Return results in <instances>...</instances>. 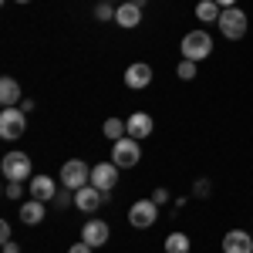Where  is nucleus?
<instances>
[{"label": "nucleus", "instance_id": "1", "mask_svg": "<svg viewBox=\"0 0 253 253\" xmlns=\"http://www.w3.org/2000/svg\"><path fill=\"white\" fill-rule=\"evenodd\" d=\"M0 172H3L7 182H31L34 162H31V156H24V152H7L3 162H0Z\"/></svg>", "mask_w": 253, "mask_h": 253}, {"label": "nucleus", "instance_id": "2", "mask_svg": "<svg viewBox=\"0 0 253 253\" xmlns=\"http://www.w3.org/2000/svg\"><path fill=\"white\" fill-rule=\"evenodd\" d=\"M213 54V38H210V31H189V34H182V58L189 61H203Z\"/></svg>", "mask_w": 253, "mask_h": 253}, {"label": "nucleus", "instance_id": "3", "mask_svg": "<svg viewBox=\"0 0 253 253\" xmlns=\"http://www.w3.org/2000/svg\"><path fill=\"white\" fill-rule=\"evenodd\" d=\"M27 132V112L24 108H3L0 112V135L7 138V142H14V138H20Z\"/></svg>", "mask_w": 253, "mask_h": 253}, {"label": "nucleus", "instance_id": "4", "mask_svg": "<svg viewBox=\"0 0 253 253\" xmlns=\"http://www.w3.org/2000/svg\"><path fill=\"white\" fill-rule=\"evenodd\" d=\"M88 182H91V169H88L81 159H71V162L61 166V186H64V189L78 193L81 186H88Z\"/></svg>", "mask_w": 253, "mask_h": 253}, {"label": "nucleus", "instance_id": "5", "mask_svg": "<svg viewBox=\"0 0 253 253\" xmlns=\"http://www.w3.org/2000/svg\"><path fill=\"white\" fill-rule=\"evenodd\" d=\"M138 159H142V149H138V142L132 135L118 138L115 145H112V162H115L118 169H132V166H138Z\"/></svg>", "mask_w": 253, "mask_h": 253}, {"label": "nucleus", "instance_id": "6", "mask_svg": "<svg viewBox=\"0 0 253 253\" xmlns=\"http://www.w3.org/2000/svg\"><path fill=\"white\" fill-rule=\"evenodd\" d=\"M219 31H223V38L240 41L247 34V14H243L240 7H223V14H219Z\"/></svg>", "mask_w": 253, "mask_h": 253}, {"label": "nucleus", "instance_id": "7", "mask_svg": "<svg viewBox=\"0 0 253 253\" xmlns=\"http://www.w3.org/2000/svg\"><path fill=\"white\" fill-rule=\"evenodd\" d=\"M156 219H159V203H156V199H138V203H132V210H128V223H132L135 230H149Z\"/></svg>", "mask_w": 253, "mask_h": 253}, {"label": "nucleus", "instance_id": "8", "mask_svg": "<svg viewBox=\"0 0 253 253\" xmlns=\"http://www.w3.org/2000/svg\"><path fill=\"white\" fill-rule=\"evenodd\" d=\"M108 199V193H101L98 186H81L78 193H75V206H78L81 213H95V210H101V203Z\"/></svg>", "mask_w": 253, "mask_h": 253}, {"label": "nucleus", "instance_id": "9", "mask_svg": "<svg viewBox=\"0 0 253 253\" xmlns=\"http://www.w3.org/2000/svg\"><path fill=\"white\" fill-rule=\"evenodd\" d=\"M118 182V166L115 162H98L91 166V186H98L101 193H112Z\"/></svg>", "mask_w": 253, "mask_h": 253}, {"label": "nucleus", "instance_id": "10", "mask_svg": "<svg viewBox=\"0 0 253 253\" xmlns=\"http://www.w3.org/2000/svg\"><path fill=\"white\" fill-rule=\"evenodd\" d=\"M27 189H31V199H41V203H51V199L58 196V182H54L51 175H31Z\"/></svg>", "mask_w": 253, "mask_h": 253}, {"label": "nucleus", "instance_id": "11", "mask_svg": "<svg viewBox=\"0 0 253 253\" xmlns=\"http://www.w3.org/2000/svg\"><path fill=\"white\" fill-rule=\"evenodd\" d=\"M125 84H128L132 91H142V88H149V84H152V68H149L145 61H135V64H128V71H125Z\"/></svg>", "mask_w": 253, "mask_h": 253}, {"label": "nucleus", "instance_id": "12", "mask_svg": "<svg viewBox=\"0 0 253 253\" xmlns=\"http://www.w3.org/2000/svg\"><path fill=\"white\" fill-rule=\"evenodd\" d=\"M223 253H253V236L247 230H230L223 236Z\"/></svg>", "mask_w": 253, "mask_h": 253}, {"label": "nucleus", "instance_id": "13", "mask_svg": "<svg viewBox=\"0 0 253 253\" xmlns=\"http://www.w3.org/2000/svg\"><path fill=\"white\" fill-rule=\"evenodd\" d=\"M81 240H84L88 247H105V243H108V223H105V219H88L84 230H81Z\"/></svg>", "mask_w": 253, "mask_h": 253}, {"label": "nucleus", "instance_id": "14", "mask_svg": "<svg viewBox=\"0 0 253 253\" xmlns=\"http://www.w3.org/2000/svg\"><path fill=\"white\" fill-rule=\"evenodd\" d=\"M125 128H128V135L135 138H145L152 135V128H156V122H152V115L149 112H135V115H128V122H125Z\"/></svg>", "mask_w": 253, "mask_h": 253}, {"label": "nucleus", "instance_id": "15", "mask_svg": "<svg viewBox=\"0 0 253 253\" xmlns=\"http://www.w3.org/2000/svg\"><path fill=\"white\" fill-rule=\"evenodd\" d=\"M115 24L118 27H125V31H132V27H138L142 24V7L138 3H122V7H115Z\"/></svg>", "mask_w": 253, "mask_h": 253}, {"label": "nucleus", "instance_id": "16", "mask_svg": "<svg viewBox=\"0 0 253 253\" xmlns=\"http://www.w3.org/2000/svg\"><path fill=\"white\" fill-rule=\"evenodd\" d=\"M47 203H41V199H27V203H20V223H27V226H38L41 219L47 216L44 210Z\"/></svg>", "mask_w": 253, "mask_h": 253}, {"label": "nucleus", "instance_id": "17", "mask_svg": "<svg viewBox=\"0 0 253 253\" xmlns=\"http://www.w3.org/2000/svg\"><path fill=\"white\" fill-rule=\"evenodd\" d=\"M219 14H223V7L216 0H199L196 3V20H203V24H219Z\"/></svg>", "mask_w": 253, "mask_h": 253}, {"label": "nucleus", "instance_id": "18", "mask_svg": "<svg viewBox=\"0 0 253 253\" xmlns=\"http://www.w3.org/2000/svg\"><path fill=\"white\" fill-rule=\"evenodd\" d=\"M0 101H3V108H14V105L20 101V84L10 78V75L0 81Z\"/></svg>", "mask_w": 253, "mask_h": 253}, {"label": "nucleus", "instance_id": "19", "mask_svg": "<svg viewBox=\"0 0 253 253\" xmlns=\"http://www.w3.org/2000/svg\"><path fill=\"white\" fill-rule=\"evenodd\" d=\"M189 236L186 233H169L166 236V253H189Z\"/></svg>", "mask_w": 253, "mask_h": 253}, {"label": "nucleus", "instance_id": "20", "mask_svg": "<svg viewBox=\"0 0 253 253\" xmlns=\"http://www.w3.org/2000/svg\"><path fill=\"white\" fill-rule=\"evenodd\" d=\"M101 132H105V138H112V142H118V138L128 135V128H125V122H122V118H108V122L101 125Z\"/></svg>", "mask_w": 253, "mask_h": 253}, {"label": "nucleus", "instance_id": "21", "mask_svg": "<svg viewBox=\"0 0 253 253\" xmlns=\"http://www.w3.org/2000/svg\"><path fill=\"white\" fill-rule=\"evenodd\" d=\"M175 75H179L182 81H193L196 78V61L182 58V61H179V68H175Z\"/></svg>", "mask_w": 253, "mask_h": 253}, {"label": "nucleus", "instance_id": "22", "mask_svg": "<svg viewBox=\"0 0 253 253\" xmlns=\"http://www.w3.org/2000/svg\"><path fill=\"white\" fill-rule=\"evenodd\" d=\"M95 17H98V20H115V10L108 7V0H101V3L95 7Z\"/></svg>", "mask_w": 253, "mask_h": 253}, {"label": "nucleus", "instance_id": "23", "mask_svg": "<svg viewBox=\"0 0 253 253\" xmlns=\"http://www.w3.org/2000/svg\"><path fill=\"white\" fill-rule=\"evenodd\" d=\"M193 193L203 199V196H210L213 193V186H210V179H196V186H193Z\"/></svg>", "mask_w": 253, "mask_h": 253}, {"label": "nucleus", "instance_id": "24", "mask_svg": "<svg viewBox=\"0 0 253 253\" xmlns=\"http://www.w3.org/2000/svg\"><path fill=\"white\" fill-rule=\"evenodd\" d=\"M20 189H24V182H7L3 186V196L7 199H20Z\"/></svg>", "mask_w": 253, "mask_h": 253}, {"label": "nucleus", "instance_id": "25", "mask_svg": "<svg viewBox=\"0 0 253 253\" xmlns=\"http://www.w3.org/2000/svg\"><path fill=\"white\" fill-rule=\"evenodd\" d=\"M91 250H95V247H88L84 240H78V243H71V250H68V253H91Z\"/></svg>", "mask_w": 253, "mask_h": 253}, {"label": "nucleus", "instance_id": "26", "mask_svg": "<svg viewBox=\"0 0 253 253\" xmlns=\"http://www.w3.org/2000/svg\"><path fill=\"white\" fill-rule=\"evenodd\" d=\"M152 199L162 206V203H169V193H166V189H156V193H152Z\"/></svg>", "mask_w": 253, "mask_h": 253}, {"label": "nucleus", "instance_id": "27", "mask_svg": "<svg viewBox=\"0 0 253 253\" xmlns=\"http://www.w3.org/2000/svg\"><path fill=\"white\" fill-rule=\"evenodd\" d=\"M68 193H71V189H68ZM68 193H58V196H54V203H58V206H68V203H71V196H68Z\"/></svg>", "mask_w": 253, "mask_h": 253}, {"label": "nucleus", "instance_id": "28", "mask_svg": "<svg viewBox=\"0 0 253 253\" xmlns=\"http://www.w3.org/2000/svg\"><path fill=\"white\" fill-rule=\"evenodd\" d=\"M3 253H20V247L14 243V240H3Z\"/></svg>", "mask_w": 253, "mask_h": 253}, {"label": "nucleus", "instance_id": "29", "mask_svg": "<svg viewBox=\"0 0 253 253\" xmlns=\"http://www.w3.org/2000/svg\"><path fill=\"white\" fill-rule=\"evenodd\" d=\"M0 240H10V223H7V219L0 223Z\"/></svg>", "mask_w": 253, "mask_h": 253}, {"label": "nucleus", "instance_id": "30", "mask_svg": "<svg viewBox=\"0 0 253 253\" xmlns=\"http://www.w3.org/2000/svg\"><path fill=\"white\" fill-rule=\"evenodd\" d=\"M219 7H236V0H216Z\"/></svg>", "mask_w": 253, "mask_h": 253}, {"label": "nucleus", "instance_id": "31", "mask_svg": "<svg viewBox=\"0 0 253 253\" xmlns=\"http://www.w3.org/2000/svg\"><path fill=\"white\" fill-rule=\"evenodd\" d=\"M132 3H138V7H142V3H145V0H132Z\"/></svg>", "mask_w": 253, "mask_h": 253}, {"label": "nucleus", "instance_id": "32", "mask_svg": "<svg viewBox=\"0 0 253 253\" xmlns=\"http://www.w3.org/2000/svg\"><path fill=\"white\" fill-rule=\"evenodd\" d=\"M17 3H31V0H17Z\"/></svg>", "mask_w": 253, "mask_h": 253}]
</instances>
